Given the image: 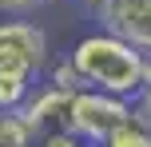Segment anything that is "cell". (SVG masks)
I'll return each mask as SVG.
<instances>
[{
    "instance_id": "obj_1",
    "label": "cell",
    "mask_w": 151,
    "mask_h": 147,
    "mask_svg": "<svg viewBox=\"0 0 151 147\" xmlns=\"http://www.w3.org/2000/svg\"><path fill=\"white\" fill-rule=\"evenodd\" d=\"M68 60L80 72L83 87L111 92V95H123V100H131L143 87V52L135 44H127L123 36H115V32L83 36Z\"/></svg>"
},
{
    "instance_id": "obj_2",
    "label": "cell",
    "mask_w": 151,
    "mask_h": 147,
    "mask_svg": "<svg viewBox=\"0 0 151 147\" xmlns=\"http://www.w3.org/2000/svg\"><path fill=\"white\" fill-rule=\"evenodd\" d=\"M127 115H131V103L123 100V95L96 92V87H80V92H72L68 131L80 135L83 143H99L107 131H115Z\"/></svg>"
},
{
    "instance_id": "obj_3",
    "label": "cell",
    "mask_w": 151,
    "mask_h": 147,
    "mask_svg": "<svg viewBox=\"0 0 151 147\" xmlns=\"http://www.w3.org/2000/svg\"><path fill=\"white\" fill-rule=\"evenodd\" d=\"M48 68V36L44 28L28 20H4L0 24V72H20L36 80Z\"/></svg>"
},
{
    "instance_id": "obj_4",
    "label": "cell",
    "mask_w": 151,
    "mask_h": 147,
    "mask_svg": "<svg viewBox=\"0 0 151 147\" xmlns=\"http://www.w3.org/2000/svg\"><path fill=\"white\" fill-rule=\"evenodd\" d=\"M68 111H72V92L64 87H40V92H28L20 108V119L28 123L32 139L36 135H52V131H68Z\"/></svg>"
},
{
    "instance_id": "obj_5",
    "label": "cell",
    "mask_w": 151,
    "mask_h": 147,
    "mask_svg": "<svg viewBox=\"0 0 151 147\" xmlns=\"http://www.w3.org/2000/svg\"><path fill=\"white\" fill-rule=\"evenodd\" d=\"M107 32L123 36L139 52H151V0H107L104 8Z\"/></svg>"
},
{
    "instance_id": "obj_6",
    "label": "cell",
    "mask_w": 151,
    "mask_h": 147,
    "mask_svg": "<svg viewBox=\"0 0 151 147\" xmlns=\"http://www.w3.org/2000/svg\"><path fill=\"white\" fill-rule=\"evenodd\" d=\"M99 147H151V127L131 111L115 131H107L104 139H99Z\"/></svg>"
},
{
    "instance_id": "obj_7",
    "label": "cell",
    "mask_w": 151,
    "mask_h": 147,
    "mask_svg": "<svg viewBox=\"0 0 151 147\" xmlns=\"http://www.w3.org/2000/svg\"><path fill=\"white\" fill-rule=\"evenodd\" d=\"M32 92V76L20 72H0V111H20Z\"/></svg>"
},
{
    "instance_id": "obj_8",
    "label": "cell",
    "mask_w": 151,
    "mask_h": 147,
    "mask_svg": "<svg viewBox=\"0 0 151 147\" xmlns=\"http://www.w3.org/2000/svg\"><path fill=\"white\" fill-rule=\"evenodd\" d=\"M48 84H52V87H64V92H80L83 80H80V72L72 68V60H60L52 68V76H48Z\"/></svg>"
},
{
    "instance_id": "obj_9",
    "label": "cell",
    "mask_w": 151,
    "mask_h": 147,
    "mask_svg": "<svg viewBox=\"0 0 151 147\" xmlns=\"http://www.w3.org/2000/svg\"><path fill=\"white\" fill-rule=\"evenodd\" d=\"M40 147H88V143L72 131H52V135H40Z\"/></svg>"
},
{
    "instance_id": "obj_10",
    "label": "cell",
    "mask_w": 151,
    "mask_h": 147,
    "mask_svg": "<svg viewBox=\"0 0 151 147\" xmlns=\"http://www.w3.org/2000/svg\"><path fill=\"white\" fill-rule=\"evenodd\" d=\"M131 111H135V115L151 127V87H139V92L131 95Z\"/></svg>"
},
{
    "instance_id": "obj_11",
    "label": "cell",
    "mask_w": 151,
    "mask_h": 147,
    "mask_svg": "<svg viewBox=\"0 0 151 147\" xmlns=\"http://www.w3.org/2000/svg\"><path fill=\"white\" fill-rule=\"evenodd\" d=\"M32 4H40V0H0V12H24Z\"/></svg>"
},
{
    "instance_id": "obj_12",
    "label": "cell",
    "mask_w": 151,
    "mask_h": 147,
    "mask_svg": "<svg viewBox=\"0 0 151 147\" xmlns=\"http://www.w3.org/2000/svg\"><path fill=\"white\" fill-rule=\"evenodd\" d=\"M143 87H151V52H143Z\"/></svg>"
},
{
    "instance_id": "obj_13",
    "label": "cell",
    "mask_w": 151,
    "mask_h": 147,
    "mask_svg": "<svg viewBox=\"0 0 151 147\" xmlns=\"http://www.w3.org/2000/svg\"><path fill=\"white\" fill-rule=\"evenodd\" d=\"M80 4H83V8H104L107 0H80Z\"/></svg>"
},
{
    "instance_id": "obj_14",
    "label": "cell",
    "mask_w": 151,
    "mask_h": 147,
    "mask_svg": "<svg viewBox=\"0 0 151 147\" xmlns=\"http://www.w3.org/2000/svg\"><path fill=\"white\" fill-rule=\"evenodd\" d=\"M4 119H8V111H0V135H4Z\"/></svg>"
}]
</instances>
